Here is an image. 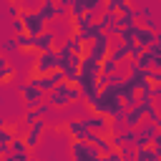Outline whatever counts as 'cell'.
<instances>
[{"instance_id": "cell-1", "label": "cell", "mask_w": 161, "mask_h": 161, "mask_svg": "<svg viewBox=\"0 0 161 161\" xmlns=\"http://www.w3.org/2000/svg\"><path fill=\"white\" fill-rule=\"evenodd\" d=\"M121 83H123V80H121ZM121 83H108V86H103V88L88 101L91 111H93V113H103V116H108L111 121H121L123 113H126V108H123V103H121Z\"/></svg>"}, {"instance_id": "cell-2", "label": "cell", "mask_w": 161, "mask_h": 161, "mask_svg": "<svg viewBox=\"0 0 161 161\" xmlns=\"http://www.w3.org/2000/svg\"><path fill=\"white\" fill-rule=\"evenodd\" d=\"M75 101H80V91H78V86H73V83H68V80H60L53 91L45 93V103H48L50 108H58V111L68 108V106L75 103Z\"/></svg>"}, {"instance_id": "cell-3", "label": "cell", "mask_w": 161, "mask_h": 161, "mask_svg": "<svg viewBox=\"0 0 161 161\" xmlns=\"http://www.w3.org/2000/svg\"><path fill=\"white\" fill-rule=\"evenodd\" d=\"M111 43H113V38H108L106 33H98L86 43V55H91L93 60H103V58H108Z\"/></svg>"}, {"instance_id": "cell-4", "label": "cell", "mask_w": 161, "mask_h": 161, "mask_svg": "<svg viewBox=\"0 0 161 161\" xmlns=\"http://www.w3.org/2000/svg\"><path fill=\"white\" fill-rule=\"evenodd\" d=\"M55 68H60V58H58V50L50 48V50L38 53V58L33 63V75H43V73H50Z\"/></svg>"}, {"instance_id": "cell-5", "label": "cell", "mask_w": 161, "mask_h": 161, "mask_svg": "<svg viewBox=\"0 0 161 161\" xmlns=\"http://www.w3.org/2000/svg\"><path fill=\"white\" fill-rule=\"evenodd\" d=\"M18 18L23 20V33H28V35H38V33L48 30V23L40 18L38 10H23L20 8V15Z\"/></svg>"}, {"instance_id": "cell-6", "label": "cell", "mask_w": 161, "mask_h": 161, "mask_svg": "<svg viewBox=\"0 0 161 161\" xmlns=\"http://www.w3.org/2000/svg\"><path fill=\"white\" fill-rule=\"evenodd\" d=\"M70 161H101V153L88 141H70Z\"/></svg>"}, {"instance_id": "cell-7", "label": "cell", "mask_w": 161, "mask_h": 161, "mask_svg": "<svg viewBox=\"0 0 161 161\" xmlns=\"http://www.w3.org/2000/svg\"><path fill=\"white\" fill-rule=\"evenodd\" d=\"M83 123L88 126V131H93L98 136H111L113 133V121L108 116H103V113H91V116L83 118Z\"/></svg>"}, {"instance_id": "cell-8", "label": "cell", "mask_w": 161, "mask_h": 161, "mask_svg": "<svg viewBox=\"0 0 161 161\" xmlns=\"http://www.w3.org/2000/svg\"><path fill=\"white\" fill-rule=\"evenodd\" d=\"M45 131H48V121L45 118H38L35 123H30L28 126V131H25V136H23V141H25V146L33 151V148H38L40 146V138L45 136Z\"/></svg>"}, {"instance_id": "cell-9", "label": "cell", "mask_w": 161, "mask_h": 161, "mask_svg": "<svg viewBox=\"0 0 161 161\" xmlns=\"http://www.w3.org/2000/svg\"><path fill=\"white\" fill-rule=\"evenodd\" d=\"M63 128H65V133H68L70 141H88V136H91V131L83 123V118H68L63 123Z\"/></svg>"}, {"instance_id": "cell-10", "label": "cell", "mask_w": 161, "mask_h": 161, "mask_svg": "<svg viewBox=\"0 0 161 161\" xmlns=\"http://www.w3.org/2000/svg\"><path fill=\"white\" fill-rule=\"evenodd\" d=\"M20 96H23V101H25V108H35L38 103H43L45 101V93L40 91V88H35L33 83H20Z\"/></svg>"}, {"instance_id": "cell-11", "label": "cell", "mask_w": 161, "mask_h": 161, "mask_svg": "<svg viewBox=\"0 0 161 161\" xmlns=\"http://www.w3.org/2000/svg\"><path fill=\"white\" fill-rule=\"evenodd\" d=\"M113 15H116V25H118V28H128V25H136V23H138V18H136V8L131 5V0L123 3Z\"/></svg>"}, {"instance_id": "cell-12", "label": "cell", "mask_w": 161, "mask_h": 161, "mask_svg": "<svg viewBox=\"0 0 161 161\" xmlns=\"http://www.w3.org/2000/svg\"><path fill=\"white\" fill-rule=\"evenodd\" d=\"M50 48H58V40H55L53 30H43L38 35H33V50L35 53H43V50H50Z\"/></svg>"}, {"instance_id": "cell-13", "label": "cell", "mask_w": 161, "mask_h": 161, "mask_svg": "<svg viewBox=\"0 0 161 161\" xmlns=\"http://www.w3.org/2000/svg\"><path fill=\"white\" fill-rule=\"evenodd\" d=\"M153 40H158V33H156V30H151V28H143V25L138 23V25H136V35H133V43H136V45H141V48L146 50V48H148Z\"/></svg>"}, {"instance_id": "cell-14", "label": "cell", "mask_w": 161, "mask_h": 161, "mask_svg": "<svg viewBox=\"0 0 161 161\" xmlns=\"http://www.w3.org/2000/svg\"><path fill=\"white\" fill-rule=\"evenodd\" d=\"M15 138V128L8 126L5 121H0V158L10 153V141Z\"/></svg>"}, {"instance_id": "cell-15", "label": "cell", "mask_w": 161, "mask_h": 161, "mask_svg": "<svg viewBox=\"0 0 161 161\" xmlns=\"http://www.w3.org/2000/svg\"><path fill=\"white\" fill-rule=\"evenodd\" d=\"M88 143H91L101 156H106V153H111V151H113L111 138H108V136H98V133H93V131H91V136H88Z\"/></svg>"}, {"instance_id": "cell-16", "label": "cell", "mask_w": 161, "mask_h": 161, "mask_svg": "<svg viewBox=\"0 0 161 161\" xmlns=\"http://www.w3.org/2000/svg\"><path fill=\"white\" fill-rule=\"evenodd\" d=\"M133 161H158V151H156L153 146L133 148Z\"/></svg>"}, {"instance_id": "cell-17", "label": "cell", "mask_w": 161, "mask_h": 161, "mask_svg": "<svg viewBox=\"0 0 161 161\" xmlns=\"http://www.w3.org/2000/svg\"><path fill=\"white\" fill-rule=\"evenodd\" d=\"M38 13H40V18H43L45 23L55 20V3H53V0H40V5H38Z\"/></svg>"}, {"instance_id": "cell-18", "label": "cell", "mask_w": 161, "mask_h": 161, "mask_svg": "<svg viewBox=\"0 0 161 161\" xmlns=\"http://www.w3.org/2000/svg\"><path fill=\"white\" fill-rule=\"evenodd\" d=\"M15 45L20 48V50H33V35H28V33H15Z\"/></svg>"}, {"instance_id": "cell-19", "label": "cell", "mask_w": 161, "mask_h": 161, "mask_svg": "<svg viewBox=\"0 0 161 161\" xmlns=\"http://www.w3.org/2000/svg\"><path fill=\"white\" fill-rule=\"evenodd\" d=\"M68 15H70V18L86 15V0H70V3H68Z\"/></svg>"}, {"instance_id": "cell-20", "label": "cell", "mask_w": 161, "mask_h": 161, "mask_svg": "<svg viewBox=\"0 0 161 161\" xmlns=\"http://www.w3.org/2000/svg\"><path fill=\"white\" fill-rule=\"evenodd\" d=\"M123 3H128V0H101V5H103V10H111V13H116Z\"/></svg>"}, {"instance_id": "cell-21", "label": "cell", "mask_w": 161, "mask_h": 161, "mask_svg": "<svg viewBox=\"0 0 161 161\" xmlns=\"http://www.w3.org/2000/svg\"><path fill=\"white\" fill-rule=\"evenodd\" d=\"M38 118H40V116H38V111H35V108H28V111H25V116H23V123H25V126H30V123H35Z\"/></svg>"}, {"instance_id": "cell-22", "label": "cell", "mask_w": 161, "mask_h": 161, "mask_svg": "<svg viewBox=\"0 0 161 161\" xmlns=\"http://www.w3.org/2000/svg\"><path fill=\"white\" fill-rule=\"evenodd\" d=\"M13 75H15V70H13L10 65H3V68H0V83H8Z\"/></svg>"}, {"instance_id": "cell-23", "label": "cell", "mask_w": 161, "mask_h": 161, "mask_svg": "<svg viewBox=\"0 0 161 161\" xmlns=\"http://www.w3.org/2000/svg\"><path fill=\"white\" fill-rule=\"evenodd\" d=\"M98 8H103L101 0H86V13H96Z\"/></svg>"}, {"instance_id": "cell-24", "label": "cell", "mask_w": 161, "mask_h": 161, "mask_svg": "<svg viewBox=\"0 0 161 161\" xmlns=\"http://www.w3.org/2000/svg\"><path fill=\"white\" fill-rule=\"evenodd\" d=\"M3 50H5V53H13V50H18L15 40H5V43H3Z\"/></svg>"}, {"instance_id": "cell-25", "label": "cell", "mask_w": 161, "mask_h": 161, "mask_svg": "<svg viewBox=\"0 0 161 161\" xmlns=\"http://www.w3.org/2000/svg\"><path fill=\"white\" fill-rule=\"evenodd\" d=\"M13 30L15 33H23V20L20 18H13Z\"/></svg>"}, {"instance_id": "cell-26", "label": "cell", "mask_w": 161, "mask_h": 161, "mask_svg": "<svg viewBox=\"0 0 161 161\" xmlns=\"http://www.w3.org/2000/svg\"><path fill=\"white\" fill-rule=\"evenodd\" d=\"M10 15H13V18H18V15H20V5H15V3H13V5H10Z\"/></svg>"}, {"instance_id": "cell-27", "label": "cell", "mask_w": 161, "mask_h": 161, "mask_svg": "<svg viewBox=\"0 0 161 161\" xmlns=\"http://www.w3.org/2000/svg\"><path fill=\"white\" fill-rule=\"evenodd\" d=\"M53 3H55V5H60V8H68V3H70V0H53Z\"/></svg>"}, {"instance_id": "cell-28", "label": "cell", "mask_w": 161, "mask_h": 161, "mask_svg": "<svg viewBox=\"0 0 161 161\" xmlns=\"http://www.w3.org/2000/svg\"><path fill=\"white\" fill-rule=\"evenodd\" d=\"M3 65H8V60H5L3 55H0V68H3Z\"/></svg>"}, {"instance_id": "cell-29", "label": "cell", "mask_w": 161, "mask_h": 161, "mask_svg": "<svg viewBox=\"0 0 161 161\" xmlns=\"http://www.w3.org/2000/svg\"><path fill=\"white\" fill-rule=\"evenodd\" d=\"M10 3H15V5H20V0H10Z\"/></svg>"}]
</instances>
